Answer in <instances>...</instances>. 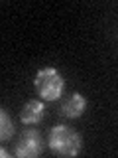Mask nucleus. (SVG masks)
Here are the masks:
<instances>
[{"instance_id": "nucleus-3", "label": "nucleus", "mask_w": 118, "mask_h": 158, "mask_svg": "<svg viewBox=\"0 0 118 158\" xmlns=\"http://www.w3.org/2000/svg\"><path fill=\"white\" fill-rule=\"evenodd\" d=\"M43 152V138L36 128H28L22 132L20 140L14 146V154L18 158H36Z\"/></svg>"}, {"instance_id": "nucleus-6", "label": "nucleus", "mask_w": 118, "mask_h": 158, "mask_svg": "<svg viewBox=\"0 0 118 158\" xmlns=\"http://www.w3.org/2000/svg\"><path fill=\"white\" fill-rule=\"evenodd\" d=\"M0 121H2L0 138H2V142H6L14 136V123H12V118H10V115L6 113V109H0Z\"/></svg>"}, {"instance_id": "nucleus-1", "label": "nucleus", "mask_w": 118, "mask_h": 158, "mask_svg": "<svg viewBox=\"0 0 118 158\" xmlns=\"http://www.w3.org/2000/svg\"><path fill=\"white\" fill-rule=\"evenodd\" d=\"M47 144L51 148V152H55L57 156H77L83 148V140L79 132L73 131L71 127L57 125L49 132Z\"/></svg>"}, {"instance_id": "nucleus-4", "label": "nucleus", "mask_w": 118, "mask_h": 158, "mask_svg": "<svg viewBox=\"0 0 118 158\" xmlns=\"http://www.w3.org/2000/svg\"><path fill=\"white\" fill-rule=\"evenodd\" d=\"M85 107H87L85 97H83L79 91H73V93H71V97L63 101V105H61V113H63L65 117L77 118V117H81V115H83Z\"/></svg>"}, {"instance_id": "nucleus-2", "label": "nucleus", "mask_w": 118, "mask_h": 158, "mask_svg": "<svg viewBox=\"0 0 118 158\" xmlns=\"http://www.w3.org/2000/svg\"><path fill=\"white\" fill-rule=\"evenodd\" d=\"M33 85L41 101H55L65 89V79L55 67H43L36 73Z\"/></svg>"}, {"instance_id": "nucleus-7", "label": "nucleus", "mask_w": 118, "mask_h": 158, "mask_svg": "<svg viewBox=\"0 0 118 158\" xmlns=\"http://www.w3.org/2000/svg\"><path fill=\"white\" fill-rule=\"evenodd\" d=\"M0 156H2V158H6V156H8V152H6V148H2V150H0Z\"/></svg>"}, {"instance_id": "nucleus-5", "label": "nucleus", "mask_w": 118, "mask_h": 158, "mask_svg": "<svg viewBox=\"0 0 118 158\" xmlns=\"http://www.w3.org/2000/svg\"><path fill=\"white\" fill-rule=\"evenodd\" d=\"M43 103L37 101V99H32V101H28L26 105H24L22 109V115H20V118H22L24 125H36V123H39L43 118Z\"/></svg>"}]
</instances>
